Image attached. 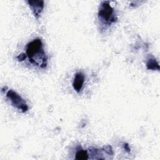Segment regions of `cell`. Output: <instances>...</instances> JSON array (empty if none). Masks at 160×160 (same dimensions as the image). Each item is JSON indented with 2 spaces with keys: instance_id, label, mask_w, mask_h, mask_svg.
Wrapping results in <instances>:
<instances>
[{
  "instance_id": "cell-1",
  "label": "cell",
  "mask_w": 160,
  "mask_h": 160,
  "mask_svg": "<svg viewBox=\"0 0 160 160\" xmlns=\"http://www.w3.org/2000/svg\"><path fill=\"white\" fill-rule=\"evenodd\" d=\"M26 55L28 58L30 63L33 66L42 69L46 68L48 57L44 50L41 39L36 38L27 44Z\"/></svg>"
},
{
  "instance_id": "cell-2",
  "label": "cell",
  "mask_w": 160,
  "mask_h": 160,
  "mask_svg": "<svg viewBox=\"0 0 160 160\" xmlns=\"http://www.w3.org/2000/svg\"><path fill=\"white\" fill-rule=\"evenodd\" d=\"M98 18L104 26H109L117 21L114 9L109 1H103L101 3L98 10Z\"/></svg>"
},
{
  "instance_id": "cell-3",
  "label": "cell",
  "mask_w": 160,
  "mask_h": 160,
  "mask_svg": "<svg viewBox=\"0 0 160 160\" xmlns=\"http://www.w3.org/2000/svg\"><path fill=\"white\" fill-rule=\"evenodd\" d=\"M6 98L12 106L22 112H25L28 110V106L25 100L14 91L12 89L8 90L6 92Z\"/></svg>"
},
{
  "instance_id": "cell-4",
  "label": "cell",
  "mask_w": 160,
  "mask_h": 160,
  "mask_svg": "<svg viewBox=\"0 0 160 160\" xmlns=\"http://www.w3.org/2000/svg\"><path fill=\"white\" fill-rule=\"evenodd\" d=\"M84 80L85 76L82 72H78L75 74L72 82V86L76 92H79L82 90L84 86Z\"/></svg>"
},
{
  "instance_id": "cell-5",
  "label": "cell",
  "mask_w": 160,
  "mask_h": 160,
  "mask_svg": "<svg viewBox=\"0 0 160 160\" xmlns=\"http://www.w3.org/2000/svg\"><path fill=\"white\" fill-rule=\"evenodd\" d=\"M29 6L32 9L34 16L38 18L44 8V1H28Z\"/></svg>"
},
{
  "instance_id": "cell-6",
  "label": "cell",
  "mask_w": 160,
  "mask_h": 160,
  "mask_svg": "<svg viewBox=\"0 0 160 160\" xmlns=\"http://www.w3.org/2000/svg\"><path fill=\"white\" fill-rule=\"evenodd\" d=\"M146 68L148 69L151 70H159V66L158 61L154 57L149 58L147 59L146 62Z\"/></svg>"
},
{
  "instance_id": "cell-7",
  "label": "cell",
  "mask_w": 160,
  "mask_h": 160,
  "mask_svg": "<svg viewBox=\"0 0 160 160\" xmlns=\"http://www.w3.org/2000/svg\"><path fill=\"white\" fill-rule=\"evenodd\" d=\"M75 159H89V154L86 150H84L82 148H79L77 149L76 152Z\"/></svg>"
},
{
  "instance_id": "cell-8",
  "label": "cell",
  "mask_w": 160,
  "mask_h": 160,
  "mask_svg": "<svg viewBox=\"0 0 160 160\" xmlns=\"http://www.w3.org/2000/svg\"><path fill=\"white\" fill-rule=\"evenodd\" d=\"M26 54H24V53H22V54H19L18 57H17V59L19 60V61H23L24 59H26Z\"/></svg>"
}]
</instances>
